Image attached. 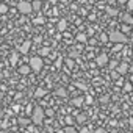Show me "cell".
Segmentation results:
<instances>
[{
	"instance_id": "obj_36",
	"label": "cell",
	"mask_w": 133,
	"mask_h": 133,
	"mask_svg": "<svg viewBox=\"0 0 133 133\" xmlns=\"http://www.w3.org/2000/svg\"><path fill=\"white\" fill-rule=\"evenodd\" d=\"M45 116H53V110H47L45 111Z\"/></svg>"
},
{
	"instance_id": "obj_43",
	"label": "cell",
	"mask_w": 133,
	"mask_h": 133,
	"mask_svg": "<svg viewBox=\"0 0 133 133\" xmlns=\"http://www.w3.org/2000/svg\"><path fill=\"white\" fill-rule=\"evenodd\" d=\"M111 133H119V131H117V130H113V131H111Z\"/></svg>"
},
{
	"instance_id": "obj_49",
	"label": "cell",
	"mask_w": 133,
	"mask_h": 133,
	"mask_svg": "<svg viewBox=\"0 0 133 133\" xmlns=\"http://www.w3.org/2000/svg\"><path fill=\"white\" fill-rule=\"evenodd\" d=\"M131 92H133V91H131Z\"/></svg>"
},
{
	"instance_id": "obj_40",
	"label": "cell",
	"mask_w": 133,
	"mask_h": 133,
	"mask_svg": "<svg viewBox=\"0 0 133 133\" xmlns=\"http://www.w3.org/2000/svg\"><path fill=\"white\" fill-rule=\"evenodd\" d=\"M82 133H88V128H86V127H83V128H82Z\"/></svg>"
},
{
	"instance_id": "obj_31",
	"label": "cell",
	"mask_w": 133,
	"mask_h": 133,
	"mask_svg": "<svg viewBox=\"0 0 133 133\" xmlns=\"http://www.w3.org/2000/svg\"><path fill=\"white\" fill-rule=\"evenodd\" d=\"M111 77H113V78H114V80H117V78H119V77H121V75H119V72H117V71H116V72H111Z\"/></svg>"
},
{
	"instance_id": "obj_37",
	"label": "cell",
	"mask_w": 133,
	"mask_h": 133,
	"mask_svg": "<svg viewBox=\"0 0 133 133\" xmlns=\"http://www.w3.org/2000/svg\"><path fill=\"white\" fill-rule=\"evenodd\" d=\"M19 110H21V107H19V105H14V107H13V111H16V113H17Z\"/></svg>"
},
{
	"instance_id": "obj_28",
	"label": "cell",
	"mask_w": 133,
	"mask_h": 133,
	"mask_svg": "<svg viewBox=\"0 0 133 133\" xmlns=\"http://www.w3.org/2000/svg\"><path fill=\"white\" fill-rule=\"evenodd\" d=\"M85 103L91 105V103H92V97H91V96H86V97H85Z\"/></svg>"
},
{
	"instance_id": "obj_7",
	"label": "cell",
	"mask_w": 133,
	"mask_h": 133,
	"mask_svg": "<svg viewBox=\"0 0 133 133\" xmlns=\"http://www.w3.org/2000/svg\"><path fill=\"white\" fill-rule=\"evenodd\" d=\"M30 47H31V42H30V41H25V42H22V44H21L19 52H21V53H28Z\"/></svg>"
},
{
	"instance_id": "obj_17",
	"label": "cell",
	"mask_w": 133,
	"mask_h": 133,
	"mask_svg": "<svg viewBox=\"0 0 133 133\" xmlns=\"http://www.w3.org/2000/svg\"><path fill=\"white\" fill-rule=\"evenodd\" d=\"M75 117H77V122H80V124H83V122L86 121V117H88V114H85V113H78V114H77Z\"/></svg>"
},
{
	"instance_id": "obj_23",
	"label": "cell",
	"mask_w": 133,
	"mask_h": 133,
	"mask_svg": "<svg viewBox=\"0 0 133 133\" xmlns=\"http://www.w3.org/2000/svg\"><path fill=\"white\" fill-rule=\"evenodd\" d=\"M8 5L6 3H0V14H5V13H8Z\"/></svg>"
},
{
	"instance_id": "obj_39",
	"label": "cell",
	"mask_w": 133,
	"mask_h": 133,
	"mask_svg": "<svg viewBox=\"0 0 133 133\" xmlns=\"http://www.w3.org/2000/svg\"><path fill=\"white\" fill-rule=\"evenodd\" d=\"M55 66H56V68H59V66H61V58H59V59L55 63Z\"/></svg>"
},
{
	"instance_id": "obj_9",
	"label": "cell",
	"mask_w": 133,
	"mask_h": 133,
	"mask_svg": "<svg viewBox=\"0 0 133 133\" xmlns=\"http://www.w3.org/2000/svg\"><path fill=\"white\" fill-rule=\"evenodd\" d=\"M72 105H74V107H77V108L83 107V105H85V97H75V99L72 100Z\"/></svg>"
},
{
	"instance_id": "obj_4",
	"label": "cell",
	"mask_w": 133,
	"mask_h": 133,
	"mask_svg": "<svg viewBox=\"0 0 133 133\" xmlns=\"http://www.w3.org/2000/svg\"><path fill=\"white\" fill-rule=\"evenodd\" d=\"M108 39L113 42V44H116V42H127V36H125V33L124 31H111L110 35H108Z\"/></svg>"
},
{
	"instance_id": "obj_6",
	"label": "cell",
	"mask_w": 133,
	"mask_h": 133,
	"mask_svg": "<svg viewBox=\"0 0 133 133\" xmlns=\"http://www.w3.org/2000/svg\"><path fill=\"white\" fill-rule=\"evenodd\" d=\"M116 71L119 72V75H125V74L128 72V64H125V63H121V64H117Z\"/></svg>"
},
{
	"instance_id": "obj_38",
	"label": "cell",
	"mask_w": 133,
	"mask_h": 133,
	"mask_svg": "<svg viewBox=\"0 0 133 133\" xmlns=\"http://www.w3.org/2000/svg\"><path fill=\"white\" fill-rule=\"evenodd\" d=\"M117 3H119V5H125V3H127V0H117Z\"/></svg>"
},
{
	"instance_id": "obj_2",
	"label": "cell",
	"mask_w": 133,
	"mask_h": 133,
	"mask_svg": "<svg viewBox=\"0 0 133 133\" xmlns=\"http://www.w3.org/2000/svg\"><path fill=\"white\" fill-rule=\"evenodd\" d=\"M28 66L31 68V71L35 72H39L42 68H44V61H42V56L36 55V56H31L30 61H28Z\"/></svg>"
},
{
	"instance_id": "obj_34",
	"label": "cell",
	"mask_w": 133,
	"mask_h": 133,
	"mask_svg": "<svg viewBox=\"0 0 133 133\" xmlns=\"http://www.w3.org/2000/svg\"><path fill=\"white\" fill-rule=\"evenodd\" d=\"M110 68H111V69L117 68V63H116V61H111V63H110Z\"/></svg>"
},
{
	"instance_id": "obj_35",
	"label": "cell",
	"mask_w": 133,
	"mask_h": 133,
	"mask_svg": "<svg viewBox=\"0 0 133 133\" xmlns=\"http://www.w3.org/2000/svg\"><path fill=\"white\" fill-rule=\"evenodd\" d=\"M75 85H77V86H78V88H80V89H86V86H85V85H83V83H75Z\"/></svg>"
},
{
	"instance_id": "obj_20",
	"label": "cell",
	"mask_w": 133,
	"mask_h": 133,
	"mask_svg": "<svg viewBox=\"0 0 133 133\" xmlns=\"http://www.w3.org/2000/svg\"><path fill=\"white\" fill-rule=\"evenodd\" d=\"M17 59H19V53H17V52H13V53H11V56H10L11 64H16V63H17Z\"/></svg>"
},
{
	"instance_id": "obj_13",
	"label": "cell",
	"mask_w": 133,
	"mask_h": 133,
	"mask_svg": "<svg viewBox=\"0 0 133 133\" xmlns=\"http://www.w3.org/2000/svg\"><path fill=\"white\" fill-rule=\"evenodd\" d=\"M33 24H35V25H42V24H45V17L39 14V16H36V17L33 19Z\"/></svg>"
},
{
	"instance_id": "obj_25",
	"label": "cell",
	"mask_w": 133,
	"mask_h": 133,
	"mask_svg": "<svg viewBox=\"0 0 133 133\" xmlns=\"http://www.w3.org/2000/svg\"><path fill=\"white\" fill-rule=\"evenodd\" d=\"M107 13L111 14V16H116L117 14V10H113V8H107Z\"/></svg>"
},
{
	"instance_id": "obj_46",
	"label": "cell",
	"mask_w": 133,
	"mask_h": 133,
	"mask_svg": "<svg viewBox=\"0 0 133 133\" xmlns=\"http://www.w3.org/2000/svg\"><path fill=\"white\" fill-rule=\"evenodd\" d=\"M0 119H2V113H0Z\"/></svg>"
},
{
	"instance_id": "obj_16",
	"label": "cell",
	"mask_w": 133,
	"mask_h": 133,
	"mask_svg": "<svg viewBox=\"0 0 133 133\" xmlns=\"http://www.w3.org/2000/svg\"><path fill=\"white\" fill-rule=\"evenodd\" d=\"M122 88H124V92H131V91H133V85H131L130 82H125Z\"/></svg>"
},
{
	"instance_id": "obj_14",
	"label": "cell",
	"mask_w": 133,
	"mask_h": 133,
	"mask_svg": "<svg viewBox=\"0 0 133 133\" xmlns=\"http://www.w3.org/2000/svg\"><path fill=\"white\" fill-rule=\"evenodd\" d=\"M30 122H31V119H27V117H17V124L22 125V127L30 125Z\"/></svg>"
},
{
	"instance_id": "obj_29",
	"label": "cell",
	"mask_w": 133,
	"mask_h": 133,
	"mask_svg": "<svg viewBox=\"0 0 133 133\" xmlns=\"http://www.w3.org/2000/svg\"><path fill=\"white\" fill-rule=\"evenodd\" d=\"M127 6H128V10H130V11L133 10V0H127Z\"/></svg>"
},
{
	"instance_id": "obj_18",
	"label": "cell",
	"mask_w": 133,
	"mask_h": 133,
	"mask_svg": "<svg viewBox=\"0 0 133 133\" xmlns=\"http://www.w3.org/2000/svg\"><path fill=\"white\" fill-rule=\"evenodd\" d=\"M55 94L59 96V97H66V96H68V91H66L64 88H58V89L55 91Z\"/></svg>"
},
{
	"instance_id": "obj_19",
	"label": "cell",
	"mask_w": 133,
	"mask_h": 133,
	"mask_svg": "<svg viewBox=\"0 0 133 133\" xmlns=\"http://www.w3.org/2000/svg\"><path fill=\"white\" fill-rule=\"evenodd\" d=\"M77 41H78V42H88V36H86L85 33H78V35H77Z\"/></svg>"
},
{
	"instance_id": "obj_33",
	"label": "cell",
	"mask_w": 133,
	"mask_h": 133,
	"mask_svg": "<svg viewBox=\"0 0 133 133\" xmlns=\"http://www.w3.org/2000/svg\"><path fill=\"white\" fill-rule=\"evenodd\" d=\"M94 133H108V131H107L105 128H97V130H96Z\"/></svg>"
},
{
	"instance_id": "obj_10",
	"label": "cell",
	"mask_w": 133,
	"mask_h": 133,
	"mask_svg": "<svg viewBox=\"0 0 133 133\" xmlns=\"http://www.w3.org/2000/svg\"><path fill=\"white\" fill-rule=\"evenodd\" d=\"M17 71H19V74H21V75H28V74H30V71H31V68H30V66H25V64H24V66H21Z\"/></svg>"
},
{
	"instance_id": "obj_5",
	"label": "cell",
	"mask_w": 133,
	"mask_h": 133,
	"mask_svg": "<svg viewBox=\"0 0 133 133\" xmlns=\"http://www.w3.org/2000/svg\"><path fill=\"white\" fill-rule=\"evenodd\" d=\"M96 64L100 66V68H102V66H107V64H108V56H107V53H100V55L96 58Z\"/></svg>"
},
{
	"instance_id": "obj_1",
	"label": "cell",
	"mask_w": 133,
	"mask_h": 133,
	"mask_svg": "<svg viewBox=\"0 0 133 133\" xmlns=\"http://www.w3.org/2000/svg\"><path fill=\"white\" fill-rule=\"evenodd\" d=\"M30 116H31V122L35 125H42L44 119H45V110L42 107H35Z\"/></svg>"
},
{
	"instance_id": "obj_21",
	"label": "cell",
	"mask_w": 133,
	"mask_h": 133,
	"mask_svg": "<svg viewBox=\"0 0 133 133\" xmlns=\"http://www.w3.org/2000/svg\"><path fill=\"white\" fill-rule=\"evenodd\" d=\"M47 55H50V49L49 47H42L39 50V56H47Z\"/></svg>"
},
{
	"instance_id": "obj_11",
	"label": "cell",
	"mask_w": 133,
	"mask_h": 133,
	"mask_svg": "<svg viewBox=\"0 0 133 133\" xmlns=\"http://www.w3.org/2000/svg\"><path fill=\"white\" fill-rule=\"evenodd\" d=\"M122 21H124V24H128V25H133V16H131L130 13H125V14L122 16Z\"/></svg>"
},
{
	"instance_id": "obj_8",
	"label": "cell",
	"mask_w": 133,
	"mask_h": 133,
	"mask_svg": "<svg viewBox=\"0 0 133 133\" xmlns=\"http://www.w3.org/2000/svg\"><path fill=\"white\" fill-rule=\"evenodd\" d=\"M56 28H58V31H66V28H68V21H66V19H59L58 24H56Z\"/></svg>"
},
{
	"instance_id": "obj_15",
	"label": "cell",
	"mask_w": 133,
	"mask_h": 133,
	"mask_svg": "<svg viewBox=\"0 0 133 133\" xmlns=\"http://www.w3.org/2000/svg\"><path fill=\"white\" fill-rule=\"evenodd\" d=\"M31 6H33V11H39L42 6V2L41 0H35V2H31Z\"/></svg>"
},
{
	"instance_id": "obj_47",
	"label": "cell",
	"mask_w": 133,
	"mask_h": 133,
	"mask_svg": "<svg viewBox=\"0 0 133 133\" xmlns=\"http://www.w3.org/2000/svg\"><path fill=\"white\" fill-rule=\"evenodd\" d=\"M130 71H131V72H133V68H131V69H130Z\"/></svg>"
},
{
	"instance_id": "obj_24",
	"label": "cell",
	"mask_w": 133,
	"mask_h": 133,
	"mask_svg": "<svg viewBox=\"0 0 133 133\" xmlns=\"http://www.w3.org/2000/svg\"><path fill=\"white\" fill-rule=\"evenodd\" d=\"M108 100H110V97H108V96H102V97H100V103H102V105H107V103H108Z\"/></svg>"
},
{
	"instance_id": "obj_42",
	"label": "cell",
	"mask_w": 133,
	"mask_h": 133,
	"mask_svg": "<svg viewBox=\"0 0 133 133\" xmlns=\"http://www.w3.org/2000/svg\"><path fill=\"white\" fill-rule=\"evenodd\" d=\"M107 2H108V3H113V2H114V0H107Z\"/></svg>"
},
{
	"instance_id": "obj_27",
	"label": "cell",
	"mask_w": 133,
	"mask_h": 133,
	"mask_svg": "<svg viewBox=\"0 0 133 133\" xmlns=\"http://www.w3.org/2000/svg\"><path fill=\"white\" fill-rule=\"evenodd\" d=\"M66 124H68V125H72V124H74V117H72V116H68V117H66Z\"/></svg>"
},
{
	"instance_id": "obj_32",
	"label": "cell",
	"mask_w": 133,
	"mask_h": 133,
	"mask_svg": "<svg viewBox=\"0 0 133 133\" xmlns=\"http://www.w3.org/2000/svg\"><path fill=\"white\" fill-rule=\"evenodd\" d=\"M66 63H68V66H69V68H72V66H74V61H72L71 58H68V59H66Z\"/></svg>"
},
{
	"instance_id": "obj_45",
	"label": "cell",
	"mask_w": 133,
	"mask_h": 133,
	"mask_svg": "<svg viewBox=\"0 0 133 133\" xmlns=\"http://www.w3.org/2000/svg\"><path fill=\"white\" fill-rule=\"evenodd\" d=\"M0 133H5V131H3V130H0Z\"/></svg>"
},
{
	"instance_id": "obj_12",
	"label": "cell",
	"mask_w": 133,
	"mask_h": 133,
	"mask_svg": "<svg viewBox=\"0 0 133 133\" xmlns=\"http://www.w3.org/2000/svg\"><path fill=\"white\" fill-rule=\"evenodd\" d=\"M47 94V91L44 89V88H36V91H35V97L36 99H41V97H44Z\"/></svg>"
},
{
	"instance_id": "obj_44",
	"label": "cell",
	"mask_w": 133,
	"mask_h": 133,
	"mask_svg": "<svg viewBox=\"0 0 133 133\" xmlns=\"http://www.w3.org/2000/svg\"><path fill=\"white\" fill-rule=\"evenodd\" d=\"M131 41H133V28H131Z\"/></svg>"
},
{
	"instance_id": "obj_26",
	"label": "cell",
	"mask_w": 133,
	"mask_h": 133,
	"mask_svg": "<svg viewBox=\"0 0 133 133\" xmlns=\"http://www.w3.org/2000/svg\"><path fill=\"white\" fill-rule=\"evenodd\" d=\"M100 41H102V42L110 41V39H108V35H107V33H102V35H100Z\"/></svg>"
},
{
	"instance_id": "obj_48",
	"label": "cell",
	"mask_w": 133,
	"mask_h": 133,
	"mask_svg": "<svg viewBox=\"0 0 133 133\" xmlns=\"http://www.w3.org/2000/svg\"><path fill=\"white\" fill-rule=\"evenodd\" d=\"M39 133H45V131H39Z\"/></svg>"
},
{
	"instance_id": "obj_30",
	"label": "cell",
	"mask_w": 133,
	"mask_h": 133,
	"mask_svg": "<svg viewBox=\"0 0 133 133\" xmlns=\"http://www.w3.org/2000/svg\"><path fill=\"white\" fill-rule=\"evenodd\" d=\"M122 31H125V33H128V31H130V25H128V24H125V25L122 27Z\"/></svg>"
},
{
	"instance_id": "obj_41",
	"label": "cell",
	"mask_w": 133,
	"mask_h": 133,
	"mask_svg": "<svg viewBox=\"0 0 133 133\" xmlns=\"http://www.w3.org/2000/svg\"><path fill=\"white\" fill-rule=\"evenodd\" d=\"M49 3H56V0H47Z\"/></svg>"
},
{
	"instance_id": "obj_3",
	"label": "cell",
	"mask_w": 133,
	"mask_h": 133,
	"mask_svg": "<svg viewBox=\"0 0 133 133\" xmlns=\"http://www.w3.org/2000/svg\"><path fill=\"white\" fill-rule=\"evenodd\" d=\"M17 11L21 14H30V13H33L31 2H30V0H21V2L17 3Z\"/></svg>"
},
{
	"instance_id": "obj_22",
	"label": "cell",
	"mask_w": 133,
	"mask_h": 133,
	"mask_svg": "<svg viewBox=\"0 0 133 133\" xmlns=\"http://www.w3.org/2000/svg\"><path fill=\"white\" fill-rule=\"evenodd\" d=\"M64 133H77V128L74 125H68V127L64 128Z\"/></svg>"
}]
</instances>
